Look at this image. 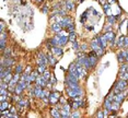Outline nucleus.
<instances>
[{"instance_id":"4be33fe9","label":"nucleus","mask_w":128,"mask_h":118,"mask_svg":"<svg viewBox=\"0 0 128 118\" xmlns=\"http://www.w3.org/2000/svg\"><path fill=\"white\" fill-rule=\"evenodd\" d=\"M46 71V69H45V66H43V65H40L38 66V73H44Z\"/></svg>"},{"instance_id":"7c9ffc66","label":"nucleus","mask_w":128,"mask_h":118,"mask_svg":"<svg viewBox=\"0 0 128 118\" xmlns=\"http://www.w3.org/2000/svg\"><path fill=\"white\" fill-rule=\"evenodd\" d=\"M70 117H74V118H77V117H80V115H79V113H74L71 115Z\"/></svg>"},{"instance_id":"1a4fd4ad","label":"nucleus","mask_w":128,"mask_h":118,"mask_svg":"<svg viewBox=\"0 0 128 118\" xmlns=\"http://www.w3.org/2000/svg\"><path fill=\"white\" fill-rule=\"evenodd\" d=\"M47 61H48V59L46 58V56L43 53H40L38 54V66L40 65H43V66H45L46 64H47Z\"/></svg>"},{"instance_id":"7ed1b4c3","label":"nucleus","mask_w":128,"mask_h":118,"mask_svg":"<svg viewBox=\"0 0 128 118\" xmlns=\"http://www.w3.org/2000/svg\"><path fill=\"white\" fill-rule=\"evenodd\" d=\"M49 102L52 103V104H56V103L59 102L60 100V93L59 92H52V93H49Z\"/></svg>"},{"instance_id":"c85d7f7f","label":"nucleus","mask_w":128,"mask_h":118,"mask_svg":"<svg viewBox=\"0 0 128 118\" xmlns=\"http://www.w3.org/2000/svg\"><path fill=\"white\" fill-rule=\"evenodd\" d=\"M104 115H105V113H104V112H100V113L98 114V118H102V117H104Z\"/></svg>"},{"instance_id":"2eb2a0df","label":"nucleus","mask_w":128,"mask_h":118,"mask_svg":"<svg viewBox=\"0 0 128 118\" xmlns=\"http://www.w3.org/2000/svg\"><path fill=\"white\" fill-rule=\"evenodd\" d=\"M8 109H9V103H8L7 101L1 102V105H0V111L4 112V111H8Z\"/></svg>"},{"instance_id":"c756f323","label":"nucleus","mask_w":128,"mask_h":118,"mask_svg":"<svg viewBox=\"0 0 128 118\" xmlns=\"http://www.w3.org/2000/svg\"><path fill=\"white\" fill-rule=\"evenodd\" d=\"M42 11H43L44 13H47V12H48V8L46 7V5H44V8H42Z\"/></svg>"},{"instance_id":"dca6fc26","label":"nucleus","mask_w":128,"mask_h":118,"mask_svg":"<svg viewBox=\"0 0 128 118\" xmlns=\"http://www.w3.org/2000/svg\"><path fill=\"white\" fill-rule=\"evenodd\" d=\"M65 5H66V9H67V10H69V11H71V10L74 8V2L70 1V0H67V1L65 2Z\"/></svg>"},{"instance_id":"ddd939ff","label":"nucleus","mask_w":128,"mask_h":118,"mask_svg":"<svg viewBox=\"0 0 128 118\" xmlns=\"http://www.w3.org/2000/svg\"><path fill=\"white\" fill-rule=\"evenodd\" d=\"M14 64V60L13 59H10V58H6L4 61H2V66H4V67H11Z\"/></svg>"},{"instance_id":"2f4dec72","label":"nucleus","mask_w":128,"mask_h":118,"mask_svg":"<svg viewBox=\"0 0 128 118\" xmlns=\"http://www.w3.org/2000/svg\"><path fill=\"white\" fill-rule=\"evenodd\" d=\"M86 48H88V46H86V44H83V45H82V47H81V49L86 51Z\"/></svg>"},{"instance_id":"39448f33","label":"nucleus","mask_w":128,"mask_h":118,"mask_svg":"<svg viewBox=\"0 0 128 118\" xmlns=\"http://www.w3.org/2000/svg\"><path fill=\"white\" fill-rule=\"evenodd\" d=\"M91 47H92V49L93 50H95L98 53V50H101V49H103V48L100 46V43H98V38L96 37V38H94L93 41L91 42Z\"/></svg>"},{"instance_id":"5701e85b","label":"nucleus","mask_w":128,"mask_h":118,"mask_svg":"<svg viewBox=\"0 0 128 118\" xmlns=\"http://www.w3.org/2000/svg\"><path fill=\"white\" fill-rule=\"evenodd\" d=\"M10 53H11V50L9 49V48H7V49L4 50V57H6V58H9V57H10Z\"/></svg>"},{"instance_id":"473e14b6","label":"nucleus","mask_w":128,"mask_h":118,"mask_svg":"<svg viewBox=\"0 0 128 118\" xmlns=\"http://www.w3.org/2000/svg\"><path fill=\"white\" fill-rule=\"evenodd\" d=\"M1 39H4V41H6V34L2 32V34H1Z\"/></svg>"},{"instance_id":"393cba45","label":"nucleus","mask_w":128,"mask_h":118,"mask_svg":"<svg viewBox=\"0 0 128 118\" xmlns=\"http://www.w3.org/2000/svg\"><path fill=\"white\" fill-rule=\"evenodd\" d=\"M22 72V66H18L16 68V73H21Z\"/></svg>"},{"instance_id":"a211bd4d","label":"nucleus","mask_w":128,"mask_h":118,"mask_svg":"<svg viewBox=\"0 0 128 118\" xmlns=\"http://www.w3.org/2000/svg\"><path fill=\"white\" fill-rule=\"evenodd\" d=\"M47 59H48V62H49V64L53 65V66L56 64V61H57L56 58L54 57V54H53V55H48V56H47Z\"/></svg>"},{"instance_id":"f704fd0d","label":"nucleus","mask_w":128,"mask_h":118,"mask_svg":"<svg viewBox=\"0 0 128 118\" xmlns=\"http://www.w3.org/2000/svg\"><path fill=\"white\" fill-rule=\"evenodd\" d=\"M126 61L128 62V50L126 51Z\"/></svg>"},{"instance_id":"aec40b11","label":"nucleus","mask_w":128,"mask_h":118,"mask_svg":"<svg viewBox=\"0 0 128 118\" xmlns=\"http://www.w3.org/2000/svg\"><path fill=\"white\" fill-rule=\"evenodd\" d=\"M116 19H117V16H115V15H108V23L110 25L114 24L116 22Z\"/></svg>"},{"instance_id":"f8f14e48","label":"nucleus","mask_w":128,"mask_h":118,"mask_svg":"<svg viewBox=\"0 0 128 118\" xmlns=\"http://www.w3.org/2000/svg\"><path fill=\"white\" fill-rule=\"evenodd\" d=\"M117 58H118V61L123 64L125 60H126V51H123V50L119 51L118 55H117Z\"/></svg>"},{"instance_id":"423d86ee","label":"nucleus","mask_w":128,"mask_h":118,"mask_svg":"<svg viewBox=\"0 0 128 118\" xmlns=\"http://www.w3.org/2000/svg\"><path fill=\"white\" fill-rule=\"evenodd\" d=\"M50 27H52V31H54L55 33H59V32H62V25L60 24L59 22L53 23Z\"/></svg>"},{"instance_id":"a878e982","label":"nucleus","mask_w":128,"mask_h":118,"mask_svg":"<svg viewBox=\"0 0 128 118\" xmlns=\"http://www.w3.org/2000/svg\"><path fill=\"white\" fill-rule=\"evenodd\" d=\"M124 47L128 48V36L125 37V41H124Z\"/></svg>"},{"instance_id":"20e7f679","label":"nucleus","mask_w":128,"mask_h":118,"mask_svg":"<svg viewBox=\"0 0 128 118\" xmlns=\"http://www.w3.org/2000/svg\"><path fill=\"white\" fill-rule=\"evenodd\" d=\"M104 36L106 37L107 42H108L110 45H113L115 43V33L114 32H112V31H110V32H106L105 34H104Z\"/></svg>"},{"instance_id":"0eeeda50","label":"nucleus","mask_w":128,"mask_h":118,"mask_svg":"<svg viewBox=\"0 0 128 118\" xmlns=\"http://www.w3.org/2000/svg\"><path fill=\"white\" fill-rule=\"evenodd\" d=\"M47 79H46V78L44 77V76H42V77H40V78H37L36 79V84L37 85H40V86H46L47 85Z\"/></svg>"},{"instance_id":"bb28decb","label":"nucleus","mask_w":128,"mask_h":118,"mask_svg":"<svg viewBox=\"0 0 128 118\" xmlns=\"http://www.w3.org/2000/svg\"><path fill=\"white\" fill-rule=\"evenodd\" d=\"M44 77L46 78V79H48V78H50V77H52L50 74H49V71H47V70L45 71V72H44Z\"/></svg>"},{"instance_id":"f03ea898","label":"nucleus","mask_w":128,"mask_h":118,"mask_svg":"<svg viewBox=\"0 0 128 118\" xmlns=\"http://www.w3.org/2000/svg\"><path fill=\"white\" fill-rule=\"evenodd\" d=\"M67 93L70 97H76V96H79L82 94V90L77 86V88H68L67 89Z\"/></svg>"},{"instance_id":"cd10ccee","label":"nucleus","mask_w":128,"mask_h":118,"mask_svg":"<svg viewBox=\"0 0 128 118\" xmlns=\"http://www.w3.org/2000/svg\"><path fill=\"white\" fill-rule=\"evenodd\" d=\"M1 49H4V47H6V41H4V39H1Z\"/></svg>"},{"instance_id":"9b49d317","label":"nucleus","mask_w":128,"mask_h":118,"mask_svg":"<svg viewBox=\"0 0 128 118\" xmlns=\"http://www.w3.org/2000/svg\"><path fill=\"white\" fill-rule=\"evenodd\" d=\"M125 95L123 93H117V94H114V97H113V100H114V102H117V103H122V101L124 100Z\"/></svg>"},{"instance_id":"6ab92c4d","label":"nucleus","mask_w":128,"mask_h":118,"mask_svg":"<svg viewBox=\"0 0 128 118\" xmlns=\"http://www.w3.org/2000/svg\"><path fill=\"white\" fill-rule=\"evenodd\" d=\"M124 41H125V36H120L118 37V41H117V45L118 47H120V46H124Z\"/></svg>"},{"instance_id":"4468645a","label":"nucleus","mask_w":128,"mask_h":118,"mask_svg":"<svg viewBox=\"0 0 128 118\" xmlns=\"http://www.w3.org/2000/svg\"><path fill=\"white\" fill-rule=\"evenodd\" d=\"M52 116L55 117V118H58V117H62V113L58 108H53L52 109Z\"/></svg>"},{"instance_id":"b1692460","label":"nucleus","mask_w":128,"mask_h":118,"mask_svg":"<svg viewBox=\"0 0 128 118\" xmlns=\"http://www.w3.org/2000/svg\"><path fill=\"white\" fill-rule=\"evenodd\" d=\"M74 50H79V49H80L79 44L77 43V41H74Z\"/></svg>"},{"instance_id":"72a5a7b5","label":"nucleus","mask_w":128,"mask_h":118,"mask_svg":"<svg viewBox=\"0 0 128 118\" xmlns=\"http://www.w3.org/2000/svg\"><path fill=\"white\" fill-rule=\"evenodd\" d=\"M115 2H116V0H108V3H110V4L115 3Z\"/></svg>"},{"instance_id":"9d476101","label":"nucleus","mask_w":128,"mask_h":118,"mask_svg":"<svg viewBox=\"0 0 128 118\" xmlns=\"http://www.w3.org/2000/svg\"><path fill=\"white\" fill-rule=\"evenodd\" d=\"M50 51L55 55V56H62V48H60L59 46H54V47H52Z\"/></svg>"},{"instance_id":"f3484780","label":"nucleus","mask_w":128,"mask_h":118,"mask_svg":"<svg viewBox=\"0 0 128 118\" xmlns=\"http://www.w3.org/2000/svg\"><path fill=\"white\" fill-rule=\"evenodd\" d=\"M24 90V88H23V86L20 84V83H18V84H16V89H14V93L16 94H21L22 93V91Z\"/></svg>"},{"instance_id":"c9c22d12","label":"nucleus","mask_w":128,"mask_h":118,"mask_svg":"<svg viewBox=\"0 0 128 118\" xmlns=\"http://www.w3.org/2000/svg\"><path fill=\"white\" fill-rule=\"evenodd\" d=\"M37 1H38V2H42V1H44V0H37Z\"/></svg>"},{"instance_id":"412c9836","label":"nucleus","mask_w":128,"mask_h":118,"mask_svg":"<svg viewBox=\"0 0 128 118\" xmlns=\"http://www.w3.org/2000/svg\"><path fill=\"white\" fill-rule=\"evenodd\" d=\"M69 39H70L71 42L76 41V34H74V32H70V33H69Z\"/></svg>"},{"instance_id":"f257e3e1","label":"nucleus","mask_w":128,"mask_h":118,"mask_svg":"<svg viewBox=\"0 0 128 118\" xmlns=\"http://www.w3.org/2000/svg\"><path fill=\"white\" fill-rule=\"evenodd\" d=\"M127 88V82H126V80H124V79H122V80H119V81L116 83V85H115V89H114V93L115 94H117V93H122L125 89Z\"/></svg>"},{"instance_id":"6e6552de","label":"nucleus","mask_w":128,"mask_h":118,"mask_svg":"<svg viewBox=\"0 0 128 118\" xmlns=\"http://www.w3.org/2000/svg\"><path fill=\"white\" fill-rule=\"evenodd\" d=\"M72 20L70 18H68V16H65V18L62 19V21H60V24L62 25V27H68L70 24H72Z\"/></svg>"}]
</instances>
